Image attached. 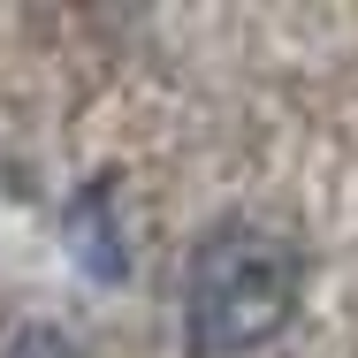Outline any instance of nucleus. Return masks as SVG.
<instances>
[{"mask_svg": "<svg viewBox=\"0 0 358 358\" xmlns=\"http://www.w3.org/2000/svg\"><path fill=\"white\" fill-rule=\"evenodd\" d=\"M0 358H84V351H76V343L62 336V328H46V320H31V328H23V336H15V343H8Z\"/></svg>", "mask_w": 358, "mask_h": 358, "instance_id": "f03ea898", "label": "nucleus"}, {"mask_svg": "<svg viewBox=\"0 0 358 358\" xmlns=\"http://www.w3.org/2000/svg\"><path fill=\"white\" fill-rule=\"evenodd\" d=\"M305 289V252L267 221H221L183 267V343L191 358H252L275 343Z\"/></svg>", "mask_w": 358, "mask_h": 358, "instance_id": "f257e3e1", "label": "nucleus"}]
</instances>
